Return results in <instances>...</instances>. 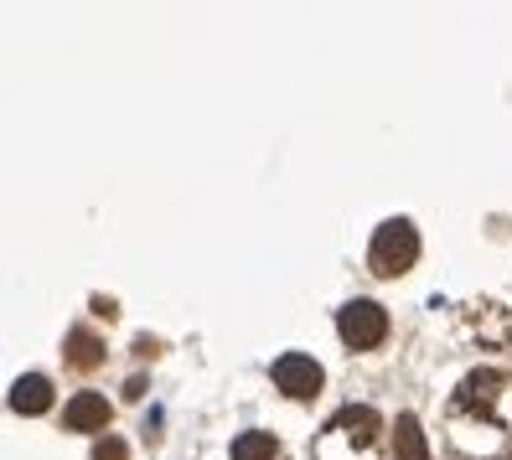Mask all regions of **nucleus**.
<instances>
[{"instance_id":"4","label":"nucleus","mask_w":512,"mask_h":460,"mask_svg":"<svg viewBox=\"0 0 512 460\" xmlns=\"http://www.w3.org/2000/svg\"><path fill=\"white\" fill-rule=\"evenodd\" d=\"M331 435H347L352 445H373V440L383 435V419H378V409H368V404H347L337 419H331Z\"/></svg>"},{"instance_id":"7","label":"nucleus","mask_w":512,"mask_h":460,"mask_svg":"<svg viewBox=\"0 0 512 460\" xmlns=\"http://www.w3.org/2000/svg\"><path fill=\"white\" fill-rule=\"evenodd\" d=\"M394 450H399V460H430L425 429H419L414 414H399V419H394Z\"/></svg>"},{"instance_id":"2","label":"nucleus","mask_w":512,"mask_h":460,"mask_svg":"<svg viewBox=\"0 0 512 460\" xmlns=\"http://www.w3.org/2000/svg\"><path fill=\"white\" fill-rule=\"evenodd\" d=\"M337 331L352 352H373L383 336H388V311L378 300H347L337 311Z\"/></svg>"},{"instance_id":"3","label":"nucleus","mask_w":512,"mask_h":460,"mask_svg":"<svg viewBox=\"0 0 512 460\" xmlns=\"http://www.w3.org/2000/svg\"><path fill=\"white\" fill-rule=\"evenodd\" d=\"M275 388L290 393V398H311L321 388V362L306 357V352H285L275 357Z\"/></svg>"},{"instance_id":"6","label":"nucleus","mask_w":512,"mask_h":460,"mask_svg":"<svg viewBox=\"0 0 512 460\" xmlns=\"http://www.w3.org/2000/svg\"><path fill=\"white\" fill-rule=\"evenodd\" d=\"M47 404H52V383L42 373H26V378L11 383V409L16 414H47Z\"/></svg>"},{"instance_id":"9","label":"nucleus","mask_w":512,"mask_h":460,"mask_svg":"<svg viewBox=\"0 0 512 460\" xmlns=\"http://www.w3.org/2000/svg\"><path fill=\"white\" fill-rule=\"evenodd\" d=\"M68 362H73V367H99V362H104V347H99V336H88V331H73V336H68Z\"/></svg>"},{"instance_id":"10","label":"nucleus","mask_w":512,"mask_h":460,"mask_svg":"<svg viewBox=\"0 0 512 460\" xmlns=\"http://www.w3.org/2000/svg\"><path fill=\"white\" fill-rule=\"evenodd\" d=\"M94 460H125V445H119V440H99L94 445Z\"/></svg>"},{"instance_id":"5","label":"nucleus","mask_w":512,"mask_h":460,"mask_svg":"<svg viewBox=\"0 0 512 460\" xmlns=\"http://www.w3.org/2000/svg\"><path fill=\"white\" fill-rule=\"evenodd\" d=\"M63 424L78 429V435H94V429H104V424H109L104 393H73V398H68V409H63Z\"/></svg>"},{"instance_id":"8","label":"nucleus","mask_w":512,"mask_h":460,"mask_svg":"<svg viewBox=\"0 0 512 460\" xmlns=\"http://www.w3.org/2000/svg\"><path fill=\"white\" fill-rule=\"evenodd\" d=\"M233 460H280V445H275V435H264V429H249V435L233 440Z\"/></svg>"},{"instance_id":"1","label":"nucleus","mask_w":512,"mask_h":460,"mask_svg":"<svg viewBox=\"0 0 512 460\" xmlns=\"http://www.w3.org/2000/svg\"><path fill=\"white\" fill-rule=\"evenodd\" d=\"M414 259H419V233H414V223H409V218H388V223H378V233H373V243H368V264H373V274L394 280V274L414 269Z\"/></svg>"}]
</instances>
